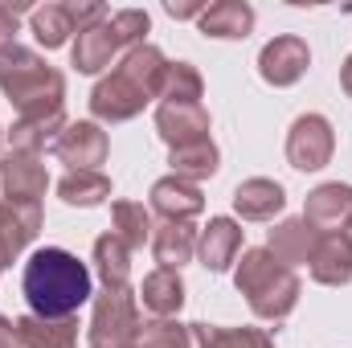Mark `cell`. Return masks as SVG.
Masks as SVG:
<instances>
[{
  "label": "cell",
  "mask_w": 352,
  "mask_h": 348,
  "mask_svg": "<svg viewBox=\"0 0 352 348\" xmlns=\"http://www.w3.org/2000/svg\"><path fill=\"white\" fill-rule=\"evenodd\" d=\"M94 295L87 262H78L70 250L45 246L25 262V299L33 316L41 320H70Z\"/></svg>",
  "instance_id": "6da1fadb"
},
{
  "label": "cell",
  "mask_w": 352,
  "mask_h": 348,
  "mask_svg": "<svg viewBox=\"0 0 352 348\" xmlns=\"http://www.w3.org/2000/svg\"><path fill=\"white\" fill-rule=\"evenodd\" d=\"M173 62H164V54L156 45H135L123 54V62L111 70V78H102L94 94H90V111L107 123H123L131 115L144 111L148 98H156L164 87V74H168Z\"/></svg>",
  "instance_id": "7a4b0ae2"
},
{
  "label": "cell",
  "mask_w": 352,
  "mask_h": 348,
  "mask_svg": "<svg viewBox=\"0 0 352 348\" xmlns=\"http://www.w3.org/2000/svg\"><path fill=\"white\" fill-rule=\"evenodd\" d=\"M0 90L16 102L21 119L25 115H50V111H62V94H66V83L62 74L41 62L33 50L25 45H8L0 54Z\"/></svg>",
  "instance_id": "3957f363"
},
{
  "label": "cell",
  "mask_w": 352,
  "mask_h": 348,
  "mask_svg": "<svg viewBox=\"0 0 352 348\" xmlns=\"http://www.w3.org/2000/svg\"><path fill=\"white\" fill-rule=\"evenodd\" d=\"M234 279H238V291L250 299L254 316H263V320H283L299 303V279L270 250H246Z\"/></svg>",
  "instance_id": "277c9868"
},
{
  "label": "cell",
  "mask_w": 352,
  "mask_h": 348,
  "mask_svg": "<svg viewBox=\"0 0 352 348\" xmlns=\"http://www.w3.org/2000/svg\"><path fill=\"white\" fill-rule=\"evenodd\" d=\"M144 33H148V17L140 8L102 17V21H94L90 29L78 33V41H74V66L82 74H98L102 66H111V58L119 50H135Z\"/></svg>",
  "instance_id": "5b68a950"
},
{
  "label": "cell",
  "mask_w": 352,
  "mask_h": 348,
  "mask_svg": "<svg viewBox=\"0 0 352 348\" xmlns=\"http://www.w3.org/2000/svg\"><path fill=\"white\" fill-rule=\"evenodd\" d=\"M140 307L131 287H107L94 303L90 320V348H127L140 336Z\"/></svg>",
  "instance_id": "8992f818"
},
{
  "label": "cell",
  "mask_w": 352,
  "mask_h": 348,
  "mask_svg": "<svg viewBox=\"0 0 352 348\" xmlns=\"http://www.w3.org/2000/svg\"><path fill=\"white\" fill-rule=\"evenodd\" d=\"M332 144H336V135L324 115H299L287 135V160L299 173H316L332 160Z\"/></svg>",
  "instance_id": "52a82bcc"
},
{
  "label": "cell",
  "mask_w": 352,
  "mask_h": 348,
  "mask_svg": "<svg viewBox=\"0 0 352 348\" xmlns=\"http://www.w3.org/2000/svg\"><path fill=\"white\" fill-rule=\"evenodd\" d=\"M102 17H107V8H98V4H45V8H33V33L41 45L54 50L70 33H82Z\"/></svg>",
  "instance_id": "ba28073f"
},
{
  "label": "cell",
  "mask_w": 352,
  "mask_h": 348,
  "mask_svg": "<svg viewBox=\"0 0 352 348\" xmlns=\"http://www.w3.org/2000/svg\"><path fill=\"white\" fill-rule=\"evenodd\" d=\"M41 230V201H0V262H12Z\"/></svg>",
  "instance_id": "9c48e42d"
},
{
  "label": "cell",
  "mask_w": 352,
  "mask_h": 348,
  "mask_svg": "<svg viewBox=\"0 0 352 348\" xmlns=\"http://www.w3.org/2000/svg\"><path fill=\"white\" fill-rule=\"evenodd\" d=\"M54 152L62 164H70V173H94V164L107 160V135L94 123H66Z\"/></svg>",
  "instance_id": "30bf717a"
},
{
  "label": "cell",
  "mask_w": 352,
  "mask_h": 348,
  "mask_svg": "<svg viewBox=\"0 0 352 348\" xmlns=\"http://www.w3.org/2000/svg\"><path fill=\"white\" fill-rule=\"evenodd\" d=\"M156 127L168 140V148H188L209 140V115L201 102H164L156 111Z\"/></svg>",
  "instance_id": "8fae6325"
},
{
  "label": "cell",
  "mask_w": 352,
  "mask_h": 348,
  "mask_svg": "<svg viewBox=\"0 0 352 348\" xmlns=\"http://www.w3.org/2000/svg\"><path fill=\"white\" fill-rule=\"evenodd\" d=\"M307 62H311V54H307V45H303L299 37H274V41L263 50V58H258V70H263L266 83L291 87V83L303 78Z\"/></svg>",
  "instance_id": "7c38bea8"
},
{
  "label": "cell",
  "mask_w": 352,
  "mask_h": 348,
  "mask_svg": "<svg viewBox=\"0 0 352 348\" xmlns=\"http://www.w3.org/2000/svg\"><path fill=\"white\" fill-rule=\"evenodd\" d=\"M311 279L324 287H340L352 279V238L349 234H320L316 250H311Z\"/></svg>",
  "instance_id": "4fadbf2b"
},
{
  "label": "cell",
  "mask_w": 352,
  "mask_h": 348,
  "mask_svg": "<svg viewBox=\"0 0 352 348\" xmlns=\"http://www.w3.org/2000/svg\"><path fill=\"white\" fill-rule=\"evenodd\" d=\"M349 217H352V188L349 184H320V188L307 197L303 221H307L316 234H336L340 226H349Z\"/></svg>",
  "instance_id": "5bb4252c"
},
{
  "label": "cell",
  "mask_w": 352,
  "mask_h": 348,
  "mask_svg": "<svg viewBox=\"0 0 352 348\" xmlns=\"http://www.w3.org/2000/svg\"><path fill=\"white\" fill-rule=\"evenodd\" d=\"M0 184H4V201H41L50 180H45V168L37 164V156L12 152L0 164Z\"/></svg>",
  "instance_id": "9a60e30c"
},
{
  "label": "cell",
  "mask_w": 352,
  "mask_h": 348,
  "mask_svg": "<svg viewBox=\"0 0 352 348\" xmlns=\"http://www.w3.org/2000/svg\"><path fill=\"white\" fill-rule=\"evenodd\" d=\"M152 205H156V213H164L168 221H188V217H197V213L205 209V197H201L197 184H188V180H180V176H164V180L152 184Z\"/></svg>",
  "instance_id": "2e32d148"
},
{
  "label": "cell",
  "mask_w": 352,
  "mask_h": 348,
  "mask_svg": "<svg viewBox=\"0 0 352 348\" xmlns=\"http://www.w3.org/2000/svg\"><path fill=\"white\" fill-rule=\"evenodd\" d=\"M16 345L21 348H74L78 345V324L70 320H41V316H21L16 324Z\"/></svg>",
  "instance_id": "e0dca14e"
},
{
  "label": "cell",
  "mask_w": 352,
  "mask_h": 348,
  "mask_svg": "<svg viewBox=\"0 0 352 348\" xmlns=\"http://www.w3.org/2000/svg\"><path fill=\"white\" fill-rule=\"evenodd\" d=\"M62 131H66L62 111H50V115H25V119H16V123H12L8 144H12V152H21V156H37L50 140L58 144V135H62Z\"/></svg>",
  "instance_id": "ac0fdd59"
},
{
  "label": "cell",
  "mask_w": 352,
  "mask_h": 348,
  "mask_svg": "<svg viewBox=\"0 0 352 348\" xmlns=\"http://www.w3.org/2000/svg\"><path fill=\"white\" fill-rule=\"evenodd\" d=\"M238 250H242V230H238L230 217H213V221L205 226L201 242H197V254H201V262H205L209 270H226L230 262L238 259Z\"/></svg>",
  "instance_id": "d6986e66"
},
{
  "label": "cell",
  "mask_w": 352,
  "mask_h": 348,
  "mask_svg": "<svg viewBox=\"0 0 352 348\" xmlns=\"http://www.w3.org/2000/svg\"><path fill=\"white\" fill-rule=\"evenodd\" d=\"M283 205H287L283 188H278L274 180H263V176L238 184V193H234V209H238L246 221H270Z\"/></svg>",
  "instance_id": "ffe728a7"
},
{
  "label": "cell",
  "mask_w": 352,
  "mask_h": 348,
  "mask_svg": "<svg viewBox=\"0 0 352 348\" xmlns=\"http://www.w3.org/2000/svg\"><path fill=\"white\" fill-rule=\"evenodd\" d=\"M140 299H144V307H148L152 316L168 320L176 307L184 303V283H180V274H176V270L160 266V270H152V274L144 279V287H140Z\"/></svg>",
  "instance_id": "44dd1931"
},
{
  "label": "cell",
  "mask_w": 352,
  "mask_h": 348,
  "mask_svg": "<svg viewBox=\"0 0 352 348\" xmlns=\"http://www.w3.org/2000/svg\"><path fill=\"white\" fill-rule=\"evenodd\" d=\"M316 250V230L307 221H283L278 230H270V254L283 262V266H295V262H307Z\"/></svg>",
  "instance_id": "7402d4cb"
},
{
  "label": "cell",
  "mask_w": 352,
  "mask_h": 348,
  "mask_svg": "<svg viewBox=\"0 0 352 348\" xmlns=\"http://www.w3.org/2000/svg\"><path fill=\"white\" fill-rule=\"evenodd\" d=\"M152 250H156V262L176 270L180 262H188L197 254V234L188 221H164L156 234H152Z\"/></svg>",
  "instance_id": "603a6c76"
},
{
  "label": "cell",
  "mask_w": 352,
  "mask_h": 348,
  "mask_svg": "<svg viewBox=\"0 0 352 348\" xmlns=\"http://www.w3.org/2000/svg\"><path fill=\"white\" fill-rule=\"evenodd\" d=\"M254 25V8L250 4H238V0H226V4H209L201 12V29L209 37H246Z\"/></svg>",
  "instance_id": "cb8c5ba5"
},
{
  "label": "cell",
  "mask_w": 352,
  "mask_h": 348,
  "mask_svg": "<svg viewBox=\"0 0 352 348\" xmlns=\"http://www.w3.org/2000/svg\"><path fill=\"white\" fill-rule=\"evenodd\" d=\"M192 348H274L270 336L258 328H205V324H188Z\"/></svg>",
  "instance_id": "d4e9b609"
},
{
  "label": "cell",
  "mask_w": 352,
  "mask_h": 348,
  "mask_svg": "<svg viewBox=\"0 0 352 348\" xmlns=\"http://www.w3.org/2000/svg\"><path fill=\"white\" fill-rule=\"evenodd\" d=\"M111 217H115V238H123V246L127 250H140L144 242H152V217H148V209L144 205H135V201H115V209H111Z\"/></svg>",
  "instance_id": "484cf974"
},
{
  "label": "cell",
  "mask_w": 352,
  "mask_h": 348,
  "mask_svg": "<svg viewBox=\"0 0 352 348\" xmlns=\"http://www.w3.org/2000/svg\"><path fill=\"white\" fill-rule=\"evenodd\" d=\"M127 254H131V250H127L123 238H115V234H107V238L94 242V262H98V274H102L107 287H127V279H131Z\"/></svg>",
  "instance_id": "4316f807"
},
{
  "label": "cell",
  "mask_w": 352,
  "mask_h": 348,
  "mask_svg": "<svg viewBox=\"0 0 352 348\" xmlns=\"http://www.w3.org/2000/svg\"><path fill=\"white\" fill-rule=\"evenodd\" d=\"M58 197L66 205H98L111 197V180L102 173H66L58 180Z\"/></svg>",
  "instance_id": "83f0119b"
},
{
  "label": "cell",
  "mask_w": 352,
  "mask_h": 348,
  "mask_svg": "<svg viewBox=\"0 0 352 348\" xmlns=\"http://www.w3.org/2000/svg\"><path fill=\"white\" fill-rule=\"evenodd\" d=\"M173 168L188 184L213 176L217 173V148H213V140H201V144H188V148H173Z\"/></svg>",
  "instance_id": "f1b7e54d"
},
{
  "label": "cell",
  "mask_w": 352,
  "mask_h": 348,
  "mask_svg": "<svg viewBox=\"0 0 352 348\" xmlns=\"http://www.w3.org/2000/svg\"><path fill=\"white\" fill-rule=\"evenodd\" d=\"M131 348H192V332H188V324L156 320V324L140 328V336L131 340Z\"/></svg>",
  "instance_id": "f546056e"
},
{
  "label": "cell",
  "mask_w": 352,
  "mask_h": 348,
  "mask_svg": "<svg viewBox=\"0 0 352 348\" xmlns=\"http://www.w3.org/2000/svg\"><path fill=\"white\" fill-rule=\"evenodd\" d=\"M164 102H201V74L188 66V62H176L164 74V87H160Z\"/></svg>",
  "instance_id": "4dcf8cb0"
},
{
  "label": "cell",
  "mask_w": 352,
  "mask_h": 348,
  "mask_svg": "<svg viewBox=\"0 0 352 348\" xmlns=\"http://www.w3.org/2000/svg\"><path fill=\"white\" fill-rule=\"evenodd\" d=\"M12 37H16V8L12 4H0V54L8 50Z\"/></svg>",
  "instance_id": "1f68e13d"
},
{
  "label": "cell",
  "mask_w": 352,
  "mask_h": 348,
  "mask_svg": "<svg viewBox=\"0 0 352 348\" xmlns=\"http://www.w3.org/2000/svg\"><path fill=\"white\" fill-rule=\"evenodd\" d=\"M0 348H16V328L0 316Z\"/></svg>",
  "instance_id": "d6a6232c"
},
{
  "label": "cell",
  "mask_w": 352,
  "mask_h": 348,
  "mask_svg": "<svg viewBox=\"0 0 352 348\" xmlns=\"http://www.w3.org/2000/svg\"><path fill=\"white\" fill-rule=\"evenodd\" d=\"M344 90H349V94H352V58H349V62H344Z\"/></svg>",
  "instance_id": "836d02e7"
},
{
  "label": "cell",
  "mask_w": 352,
  "mask_h": 348,
  "mask_svg": "<svg viewBox=\"0 0 352 348\" xmlns=\"http://www.w3.org/2000/svg\"><path fill=\"white\" fill-rule=\"evenodd\" d=\"M349 238H352V217H349Z\"/></svg>",
  "instance_id": "e575fe53"
},
{
  "label": "cell",
  "mask_w": 352,
  "mask_h": 348,
  "mask_svg": "<svg viewBox=\"0 0 352 348\" xmlns=\"http://www.w3.org/2000/svg\"><path fill=\"white\" fill-rule=\"evenodd\" d=\"M0 266H4V262H0Z\"/></svg>",
  "instance_id": "d590c367"
},
{
  "label": "cell",
  "mask_w": 352,
  "mask_h": 348,
  "mask_svg": "<svg viewBox=\"0 0 352 348\" xmlns=\"http://www.w3.org/2000/svg\"><path fill=\"white\" fill-rule=\"evenodd\" d=\"M127 348H131V345H127Z\"/></svg>",
  "instance_id": "8d00e7d4"
}]
</instances>
